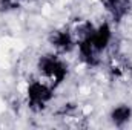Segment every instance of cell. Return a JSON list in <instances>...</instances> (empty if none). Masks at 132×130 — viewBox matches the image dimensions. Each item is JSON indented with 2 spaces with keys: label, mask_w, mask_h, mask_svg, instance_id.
<instances>
[{
  "label": "cell",
  "mask_w": 132,
  "mask_h": 130,
  "mask_svg": "<svg viewBox=\"0 0 132 130\" xmlns=\"http://www.w3.org/2000/svg\"><path fill=\"white\" fill-rule=\"evenodd\" d=\"M109 40H111V29H109V26L104 23V25L100 26L98 29H94L92 35H91L86 41H89L98 52H101V51L108 46Z\"/></svg>",
  "instance_id": "4"
},
{
  "label": "cell",
  "mask_w": 132,
  "mask_h": 130,
  "mask_svg": "<svg viewBox=\"0 0 132 130\" xmlns=\"http://www.w3.org/2000/svg\"><path fill=\"white\" fill-rule=\"evenodd\" d=\"M38 70L51 87L60 84L66 77V66L54 55H45L38 61Z\"/></svg>",
  "instance_id": "1"
},
{
  "label": "cell",
  "mask_w": 132,
  "mask_h": 130,
  "mask_svg": "<svg viewBox=\"0 0 132 130\" xmlns=\"http://www.w3.org/2000/svg\"><path fill=\"white\" fill-rule=\"evenodd\" d=\"M49 41L51 44L57 49V51H62V52H68L74 48L75 41H74V37L72 32H69L68 29H59V31H54V32L49 35Z\"/></svg>",
  "instance_id": "3"
},
{
  "label": "cell",
  "mask_w": 132,
  "mask_h": 130,
  "mask_svg": "<svg viewBox=\"0 0 132 130\" xmlns=\"http://www.w3.org/2000/svg\"><path fill=\"white\" fill-rule=\"evenodd\" d=\"M103 6L111 12V15L118 22L128 11L129 0H101Z\"/></svg>",
  "instance_id": "5"
},
{
  "label": "cell",
  "mask_w": 132,
  "mask_h": 130,
  "mask_svg": "<svg viewBox=\"0 0 132 130\" xmlns=\"http://www.w3.org/2000/svg\"><path fill=\"white\" fill-rule=\"evenodd\" d=\"M52 98V87L48 83L32 81L28 87V104L29 107L38 112L46 107L48 101Z\"/></svg>",
  "instance_id": "2"
},
{
  "label": "cell",
  "mask_w": 132,
  "mask_h": 130,
  "mask_svg": "<svg viewBox=\"0 0 132 130\" xmlns=\"http://www.w3.org/2000/svg\"><path fill=\"white\" fill-rule=\"evenodd\" d=\"M111 118H112V123H114L115 126H123V124L128 123L129 118H131V109H129L128 106H118V107H115V109L112 110Z\"/></svg>",
  "instance_id": "6"
}]
</instances>
